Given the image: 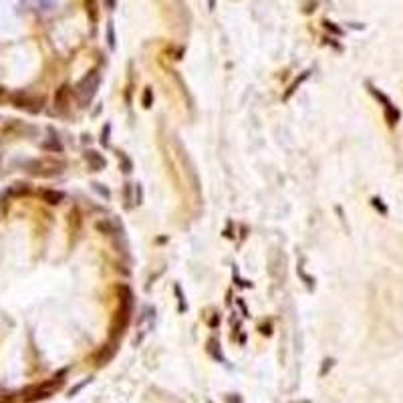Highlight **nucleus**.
<instances>
[{
    "label": "nucleus",
    "mask_w": 403,
    "mask_h": 403,
    "mask_svg": "<svg viewBox=\"0 0 403 403\" xmlns=\"http://www.w3.org/2000/svg\"><path fill=\"white\" fill-rule=\"evenodd\" d=\"M99 83H101V77H99L97 71H89L79 81L75 93H77V99H79V103L83 105V107H87V105L93 101V97H95V93L99 89Z\"/></svg>",
    "instance_id": "obj_1"
},
{
    "label": "nucleus",
    "mask_w": 403,
    "mask_h": 403,
    "mask_svg": "<svg viewBox=\"0 0 403 403\" xmlns=\"http://www.w3.org/2000/svg\"><path fill=\"white\" fill-rule=\"evenodd\" d=\"M12 103H14V107H18V109H27L31 113H38L45 101L38 99V97H31L27 93H14L12 95Z\"/></svg>",
    "instance_id": "obj_2"
},
{
    "label": "nucleus",
    "mask_w": 403,
    "mask_h": 403,
    "mask_svg": "<svg viewBox=\"0 0 403 403\" xmlns=\"http://www.w3.org/2000/svg\"><path fill=\"white\" fill-rule=\"evenodd\" d=\"M87 163H89V167L93 169V172H101V169H105V157L101 155V154H97V152H87Z\"/></svg>",
    "instance_id": "obj_3"
},
{
    "label": "nucleus",
    "mask_w": 403,
    "mask_h": 403,
    "mask_svg": "<svg viewBox=\"0 0 403 403\" xmlns=\"http://www.w3.org/2000/svg\"><path fill=\"white\" fill-rule=\"evenodd\" d=\"M40 198H42V202H47V204H51V206H57V204L62 202V194H61V192H55V189H42Z\"/></svg>",
    "instance_id": "obj_4"
},
{
    "label": "nucleus",
    "mask_w": 403,
    "mask_h": 403,
    "mask_svg": "<svg viewBox=\"0 0 403 403\" xmlns=\"http://www.w3.org/2000/svg\"><path fill=\"white\" fill-rule=\"evenodd\" d=\"M42 147L45 150H51V152H62V145H61V141H59V137H51V139H47L45 143H42Z\"/></svg>",
    "instance_id": "obj_5"
},
{
    "label": "nucleus",
    "mask_w": 403,
    "mask_h": 403,
    "mask_svg": "<svg viewBox=\"0 0 403 403\" xmlns=\"http://www.w3.org/2000/svg\"><path fill=\"white\" fill-rule=\"evenodd\" d=\"M8 194H10V196H18V194H29V186H25V184H16L14 187H10V189H8Z\"/></svg>",
    "instance_id": "obj_6"
},
{
    "label": "nucleus",
    "mask_w": 403,
    "mask_h": 403,
    "mask_svg": "<svg viewBox=\"0 0 403 403\" xmlns=\"http://www.w3.org/2000/svg\"><path fill=\"white\" fill-rule=\"evenodd\" d=\"M107 36H109V47L115 49V31H113V23L107 25Z\"/></svg>",
    "instance_id": "obj_7"
},
{
    "label": "nucleus",
    "mask_w": 403,
    "mask_h": 403,
    "mask_svg": "<svg viewBox=\"0 0 403 403\" xmlns=\"http://www.w3.org/2000/svg\"><path fill=\"white\" fill-rule=\"evenodd\" d=\"M307 77H309V73H305V75H303V77H301V79H296V81H294V85H292V87H290V89H288V93H286V97H290V95H292V93H294V91H296V87H299V85H301V83H303V81H305V79H307Z\"/></svg>",
    "instance_id": "obj_8"
},
{
    "label": "nucleus",
    "mask_w": 403,
    "mask_h": 403,
    "mask_svg": "<svg viewBox=\"0 0 403 403\" xmlns=\"http://www.w3.org/2000/svg\"><path fill=\"white\" fill-rule=\"evenodd\" d=\"M87 4H89V12H91L93 20H97V10H95V0H87Z\"/></svg>",
    "instance_id": "obj_9"
},
{
    "label": "nucleus",
    "mask_w": 403,
    "mask_h": 403,
    "mask_svg": "<svg viewBox=\"0 0 403 403\" xmlns=\"http://www.w3.org/2000/svg\"><path fill=\"white\" fill-rule=\"evenodd\" d=\"M143 105H145V107H150V105H152V91L150 89H147L145 95H143Z\"/></svg>",
    "instance_id": "obj_10"
},
{
    "label": "nucleus",
    "mask_w": 403,
    "mask_h": 403,
    "mask_svg": "<svg viewBox=\"0 0 403 403\" xmlns=\"http://www.w3.org/2000/svg\"><path fill=\"white\" fill-rule=\"evenodd\" d=\"M38 4H40L42 8H51V6L55 4V0H38Z\"/></svg>",
    "instance_id": "obj_11"
},
{
    "label": "nucleus",
    "mask_w": 403,
    "mask_h": 403,
    "mask_svg": "<svg viewBox=\"0 0 403 403\" xmlns=\"http://www.w3.org/2000/svg\"><path fill=\"white\" fill-rule=\"evenodd\" d=\"M105 4H107V8H109V10H113V8H115V4H117V0H105Z\"/></svg>",
    "instance_id": "obj_12"
},
{
    "label": "nucleus",
    "mask_w": 403,
    "mask_h": 403,
    "mask_svg": "<svg viewBox=\"0 0 403 403\" xmlns=\"http://www.w3.org/2000/svg\"><path fill=\"white\" fill-rule=\"evenodd\" d=\"M208 4H210V8H214V6H216V0H208Z\"/></svg>",
    "instance_id": "obj_13"
}]
</instances>
